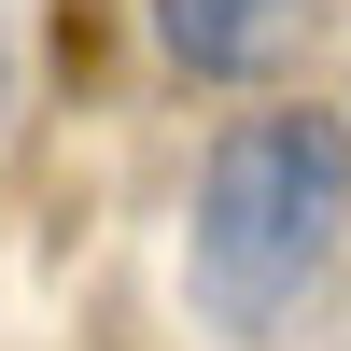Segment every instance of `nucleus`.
I'll return each instance as SVG.
<instances>
[{"mask_svg": "<svg viewBox=\"0 0 351 351\" xmlns=\"http://www.w3.org/2000/svg\"><path fill=\"white\" fill-rule=\"evenodd\" d=\"M0 99H14V56H0Z\"/></svg>", "mask_w": 351, "mask_h": 351, "instance_id": "nucleus-3", "label": "nucleus"}, {"mask_svg": "<svg viewBox=\"0 0 351 351\" xmlns=\"http://www.w3.org/2000/svg\"><path fill=\"white\" fill-rule=\"evenodd\" d=\"M351 239V112L324 99H267V112H225L211 155H197L183 197V295L211 337H281L309 295H324Z\"/></svg>", "mask_w": 351, "mask_h": 351, "instance_id": "nucleus-1", "label": "nucleus"}, {"mask_svg": "<svg viewBox=\"0 0 351 351\" xmlns=\"http://www.w3.org/2000/svg\"><path fill=\"white\" fill-rule=\"evenodd\" d=\"M141 14H155V56L183 84H267L309 43V0H141Z\"/></svg>", "mask_w": 351, "mask_h": 351, "instance_id": "nucleus-2", "label": "nucleus"}]
</instances>
